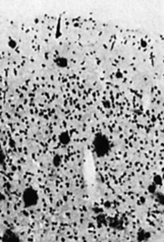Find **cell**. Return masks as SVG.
<instances>
[{
	"label": "cell",
	"mask_w": 164,
	"mask_h": 242,
	"mask_svg": "<svg viewBox=\"0 0 164 242\" xmlns=\"http://www.w3.org/2000/svg\"><path fill=\"white\" fill-rule=\"evenodd\" d=\"M107 222H108V225L113 229L121 230L123 228L122 221H121L120 219H118V218H111V219H109Z\"/></svg>",
	"instance_id": "cell-6"
},
{
	"label": "cell",
	"mask_w": 164,
	"mask_h": 242,
	"mask_svg": "<svg viewBox=\"0 0 164 242\" xmlns=\"http://www.w3.org/2000/svg\"><path fill=\"white\" fill-rule=\"evenodd\" d=\"M148 191L150 193H152V194H155V193L157 192V186L154 185L153 183H151L150 185L148 186Z\"/></svg>",
	"instance_id": "cell-12"
},
{
	"label": "cell",
	"mask_w": 164,
	"mask_h": 242,
	"mask_svg": "<svg viewBox=\"0 0 164 242\" xmlns=\"http://www.w3.org/2000/svg\"><path fill=\"white\" fill-rule=\"evenodd\" d=\"M61 163H62V158H61V156L58 155V154H56V155H54L53 156V158H52V164L53 166L55 168H58L60 165H61Z\"/></svg>",
	"instance_id": "cell-8"
},
{
	"label": "cell",
	"mask_w": 164,
	"mask_h": 242,
	"mask_svg": "<svg viewBox=\"0 0 164 242\" xmlns=\"http://www.w3.org/2000/svg\"><path fill=\"white\" fill-rule=\"evenodd\" d=\"M142 45H143V46H146V43L144 41H142Z\"/></svg>",
	"instance_id": "cell-17"
},
{
	"label": "cell",
	"mask_w": 164,
	"mask_h": 242,
	"mask_svg": "<svg viewBox=\"0 0 164 242\" xmlns=\"http://www.w3.org/2000/svg\"><path fill=\"white\" fill-rule=\"evenodd\" d=\"M150 232L145 229H140L138 231V234H137V239H138L139 242H147L150 239Z\"/></svg>",
	"instance_id": "cell-5"
},
{
	"label": "cell",
	"mask_w": 164,
	"mask_h": 242,
	"mask_svg": "<svg viewBox=\"0 0 164 242\" xmlns=\"http://www.w3.org/2000/svg\"><path fill=\"white\" fill-rule=\"evenodd\" d=\"M58 141H59V144H62V146H67V144H69L71 141V134H69V132L62 131L61 133L58 135Z\"/></svg>",
	"instance_id": "cell-4"
},
{
	"label": "cell",
	"mask_w": 164,
	"mask_h": 242,
	"mask_svg": "<svg viewBox=\"0 0 164 242\" xmlns=\"http://www.w3.org/2000/svg\"><path fill=\"white\" fill-rule=\"evenodd\" d=\"M156 194V199L158 201H159L160 205H163V201H164V196H163V193L161 192H156L155 193Z\"/></svg>",
	"instance_id": "cell-13"
},
{
	"label": "cell",
	"mask_w": 164,
	"mask_h": 242,
	"mask_svg": "<svg viewBox=\"0 0 164 242\" xmlns=\"http://www.w3.org/2000/svg\"><path fill=\"white\" fill-rule=\"evenodd\" d=\"M154 184V185H156V186H161L162 185V183H163V179H162V176L159 174H156V175H154V177H153V182H152Z\"/></svg>",
	"instance_id": "cell-10"
},
{
	"label": "cell",
	"mask_w": 164,
	"mask_h": 242,
	"mask_svg": "<svg viewBox=\"0 0 164 242\" xmlns=\"http://www.w3.org/2000/svg\"><path fill=\"white\" fill-rule=\"evenodd\" d=\"M97 223H98V225L100 227L104 226L106 223H107V219L105 218V216L103 215V213L99 214L98 216H97Z\"/></svg>",
	"instance_id": "cell-9"
},
{
	"label": "cell",
	"mask_w": 164,
	"mask_h": 242,
	"mask_svg": "<svg viewBox=\"0 0 164 242\" xmlns=\"http://www.w3.org/2000/svg\"><path fill=\"white\" fill-rule=\"evenodd\" d=\"M115 77H116L117 78H122L123 77V74L121 73L119 70H118V71H116V73H115Z\"/></svg>",
	"instance_id": "cell-16"
},
{
	"label": "cell",
	"mask_w": 164,
	"mask_h": 242,
	"mask_svg": "<svg viewBox=\"0 0 164 242\" xmlns=\"http://www.w3.org/2000/svg\"><path fill=\"white\" fill-rule=\"evenodd\" d=\"M8 46H9L11 49H14V48L16 47V40H13V39H9V40H8Z\"/></svg>",
	"instance_id": "cell-14"
},
{
	"label": "cell",
	"mask_w": 164,
	"mask_h": 242,
	"mask_svg": "<svg viewBox=\"0 0 164 242\" xmlns=\"http://www.w3.org/2000/svg\"><path fill=\"white\" fill-rule=\"evenodd\" d=\"M93 147L94 152L99 158L107 156L110 152L111 146L108 137L103 133H97L93 140Z\"/></svg>",
	"instance_id": "cell-1"
},
{
	"label": "cell",
	"mask_w": 164,
	"mask_h": 242,
	"mask_svg": "<svg viewBox=\"0 0 164 242\" xmlns=\"http://www.w3.org/2000/svg\"><path fill=\"white\" fill-rule=\"evenodd\" d=\"M54 63L57 67L59 68H65L68 66V59L64 56H58L54 59Z\"/></svg>",
	"instance_id": "cell-7"
},
{
	"label": "cell",
	"mask_w": 164,
	"mask_h": 242,
	"mask_svg": "<svg viewBox=\"0 0 164 242\" xmlns=\"http://www.w3.org/2000/svg\"><path fill=\"white\" fill-rule=\"evenodd\" d=\"M39 193L34 187H27L23 191L22 201L25 208H34L39 202Z\"/></svg>",
	"instance_id": "cell-2"
},
{
	"label": "cell",
	"mask_w": 164,
	"mask_h": 242,
	"mask_svg": "<svg viewBox=\"0 0 164 242\" xmlns=\"http://www.w3.org/2000/svg\"><path fill=\"white\" fill-rule=\"evenodd\" d=\"M5 154L2 152V151H0V165L1 164H3V163L5 162Z\"/></svg>",
	"instance_id": "cell-15"
},
{
	"label": "cell",
	"mask_w": 164,
	"mask_h": 242,
	"mask_svg": "<svg viewBox=\"0 0 164 242\" xmlns=\"http://www.w3.org/2000/svg\"><path fill=\"white\" fill-rule=\"evenodd\" d=\"M60 36H61V23H60V19L58 20V23H57L56 27V33H55V38L58 39Z\"/></svg>",
	"instance_id": "cell-11"
},
{
	"label": "cell",
	"mask_w": 164,
	"mask_h": 242,
	"mask_svg": "<svg viewBox=\"0 0 164 242\" xmlns=\"http://www.w3.org/2000/svg\"><path fill=\"white\" fill-rule=\"evenodd\" d=\"M2 241L3 242H22L19 235L16 232H13V230H5L3 235H2Z\"/></svg>",
	"instance_id": "cell-3"
}]
</instances>
